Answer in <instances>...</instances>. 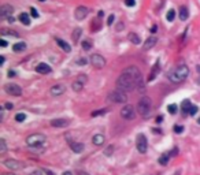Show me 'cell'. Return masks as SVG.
<instances>
[{
    "label": "cell",
    "mask_w": 200,
    "mask_h": 175,
    "mask_svg": "<svg viewBox=\"0 0 200 175\" xmlns=\"http://www.w3.org/2000/svg\"><path fill=\"white\" fill-rule=\"evenodd\" d=\"M156 122H158V123H161V122H162V116H158V118H156Z\"/></svg>",
    "instance_id": "db71d44e"
},
{
    "label": "cell",
    "mask_w": 200,
    "mask_h": 175,
    "mask_svg": "<svg viewBox=\"0 0 200 175\" xmlns=\"http://www.w3.org/2000/svg\"><path fill=\"white\" fill-rule=\"evenodd\" d=\"M12 107H14V105H12L11 103H6V104H4V108H6V110H12Z\"/></svg>",
    "instance_id": "f6af8a7d"
},
{
    "label": "cell",
    "mask_w": 200,
    "mask_h": 175,
    "mask_svg": "<svg viewBox=\"0 0 200 175\" xmlns=\"http://www.w3.org/2000/svg\"><path fill=\"white\" fill-rule=\"evenodd\" d=\"M62 175H73V174H72V172H70V171H66V172H63V174H62Z\"/></svg>",
    "instance_id": "11a10c76"
},
{
    "label": "cell",
    "mask_w": 200,
    "mask_h": 175,
    "mask_svg": "<svg viewBox=\"0 0 200 175\" xmlns=\"http://www.w3.org/2000/svg\"><path fill=\"white\" fill-rule=\"evenodd\" d=\"M55 41H56V43H58V45L61 46V48L64 51V52H67V54H69V52L72 51V46L69 45V44L66 43V41H63V40H62V38H59V37H56V38H55Z\"/></svg>",
    "instance_id": "d6986e66"
},
{
    "label": "cell",
    "mask_w": 200,
    "mask_h": 175,
    "mask_svg": "<svg viewBox=\"0 0 200 175\" xmlns=\"http://www.w3.org/2000/svg\"><path fill=\"white\" fill-rule=\"evenodd\" d=\"M112 150H114V147H108L107 149L104 150V155H106V156H111V155H112Z\"/></svg>",
    "instance_id": "74e56055"
},
{
    "label": "cell",
    "mask_w": 200,
    "mask_h": 175,
    "mask_svg": "<svg viewBox=\"0 0 200 175\" xmlns=\"http://www.w3.org/2000/svg\"><path fill=\"white\" fill-rule=\"evenodd\" d=\"M45 139L47 138L44 134L34 133V134H30V136L26 137V144H28V147H30V148H39L45 142Z\"/></svg>",
    "instance_id": "277c9868"
},
{
    "label": "cell",
    "mask_w": 200,
    "mask_h": 175,
    "mask_svg": "<svg viewBox=\"0 0 200 175\" xmlns=\"http://www.w3.org/2000/svg\"><path fill=\"white\" fill-rule=\"evenodd\" d=\"M197 110H199V108L196 107V105H192V108H191V111H189V115H196V112H197Z\"/></svg>",
    "instance_id": "ab89813d"
},
{
    "label": "cell",
    "mask_w": 200,
    "mask_h": 175,
    "mask_svg": "<svg viewBox=\"0 0 200 175\" xmlns=\"http://www.w3.org/2000/svg\"><path fill=\"white\" fill-rule=\"evenodd\" d=\"M181 108H182V111H184V114H189L191 108H192V104H191L189 100H184L181 104Z\"/></svg>",
    "instance_id": "7402d4cb"
},
{
    "label": "cell",
    "mask_w": 200,
    "mask_h": 175,
    "mask_svg": "<svg viewBox=\"0 0 200 175\" xmlns=\"http://www.w3.org/2000/svg\"><path fill=\"white\" fill-rule=\"evenodd\" d=\"M169 159H170V153H164L159 157V164L162 166H166L169 163Z\"/></svg>",
    "instance_id": "d4e9b609"
},
{
    "label": "cell",
    "mask_w": 200,
    "mask_h": 175,
    "mask_svg": "<svg viewBox=\"0 0 200 175\" xmlns=\"http://www.w3.org/2000/svg\"><path fill=\"white\" fill-rule=\"evenodd\" d=\"M174 18H175V11L174 10H169L167 15H166V19H167L169 22H172V21H174Z\"/></svg>",
    "instance_id": "1f68e13d"
},
{
    "label": "cell",
    "mask_w": 200,
    "mask_h": 175,
    "mask_svg": "<svg viewBox=\"0 0 200 175\" xmlns=\"http://www.w3.org/2000/svg\"><path fill=\"white\" fill-rule=\"evenodd\" d=\"M125 4L128 7H133V6L136 4V1H134V0H125Z\"/></svg>",
    "instance_id": "60d3db41"
},
{
    "label": "cell",
    "mask_w": 200,
    "mask_h": 175,
    "mask_svg": "<svg viewBox=\"0 0 200 175\" xmlns=\"http://www.w3.org/2000/svg\"><path fill=\"white\" fill-rule=\"evenodd\" d=\"M15 19L12 18V17H10V18H7V22H10V23H12V22H14Z\"/></svg>",
    "instance_id": "681fc988"
},
{
    "label": "cell",
    "mask_w": 200,
    "mask_h": 175,
    "mask_svg": "<svg viewBox=\"0 0 200 175\" xmlns=\"http://www.w3.org/2000/svg\"><path fill=\"white\" fill-rule=\"evenodd\" d=\"M103 14H104L103 11H99V14H97V17H99V18H101V17H103Z\"/></svg>",
    "instance_id": "f5cc1de1"
},
{
    "label": "cell",
    "mask_w": 200,
    "mask_h": 175,
    "mask_svg": "<svg viewBox=\"0 0 200 175\" xmlns=\"http://www.w3.org/2000/svg\"><path fill=\"white\" fill-rule=\"evenodd\" d=\"M156 26H152V28H151V33H155V32H156Z\"/></svg>",
    "instance_id": "f907efd6"
},
{
    "label": "cell",
    "mask_w": 200,
    "mask_h": 175,
    "mask_svg": "<svg viewBox=\"0 0 200 175\" xmlns=\"http://www.w3.org/2000/svg\"><path fill=\"white\" fill-rule=\"evenodd\" d=\"M197 122H199V123H200V118H199V121H197Z\"/></svg>",
    "instance_id": "94428289"
},
{
    "label": "cell",
    "mask_w": 200,
    "mask_h": 175,
    "mask_svg": "<svg viewBox=\"0 0 200 175\" xmlns=\"http://www.w3.org/2000/svg\"><path fill=\"white\" fill-rule=\"evenodd\" d=\"M19 21H21L25 26L30 25V18H29V15L26 14V12H22V14H19Z\"/></svg>",
    "instance_id": "603a6c76"
},
{
    "label": "cell",
    "mask_w": 200,
    "mask_h": 175,
    "mask_svg": "<svg viewBox=\"0 0 200 175\" xmlns=\"http://www.w3.org/2000/svg\"><path fill=\"white\" fill-rule=\"evenodd\" d=\"M70 148H72V150L74 152V153H82V150H84V144L81 142H73V141H70Z\"/></svg>",
    "instance_id": "ac0fdd59"
},
{
    "label": "cell",
    "mask_w": 200,
    "mask_h": 175,
    "mask_svg": "<svg viewBox=\"0 0 200 175\" xmlns=\"http://www.w3.org/2000/svg\"><path fill=\"white\" fill-rule=\"evenodd\" d=\"M80 175H88V174H85V172H81V174H80Z\"/></svg>",
    "instance_id": "680465c9"
},
{
    "label": "cell",
    "mask_w": 200,
    "mask_h": 175,
    "mask_svg": "<svg viewBox=\"0 0 200 175\" xmlns=\"http://www.w3.org/2000/svg\"><path fill=\"white\" fill-rule=\"evenodd\" d=\"M25 49H26V43H23V41H19V43L12 45V51L14 52H22V51H25Z\"/></svg>",
    "instance_id": "44dd1931"
},
{
    "label": "cell",
    "mask_w": 200,
    "mask_h": 175,
    "mask_svg": "<svg viewBox=\"0 0 200 175\" xmlns=\"http://www.w3.org/2000/svg\"><path fill=\"white\" fill-rule=\"evenodd\" d=\"M81 45H82V49L84 51H89L91 48H92V43L88 41V40H84V41L81 43Z\"/></svg>",
    "instance_id": "f1b7e54d"
},
{
    "label": "cell",
    "mask_w": 200,
    "mask_h": 175,
    "mask_svg": "<svg viewBox=\"0 0 200 175\" xmlns=\"http://www.w3.org/2000/svg\"><path fill=\"white\" fill-rule=\"evenodd\" d=\"M3 175H15V174H12V172H4Z\"/></svg>",
    "instance_id": "6f0895ef"
},
{
    "label": "cell",
    "mask_w": 200,
    "mask_h": 175,
    "mask_svg": "<svg viewBox=\"0 0 200 175\" xmlns=\"http://www.w3.org/2000/svg\"><path fill=\"white\" fill-rule=\"evenodd\" d=\"M7 41H6V40H0V45L3 46V48H6V46H7Z\"/></svg>",
    "instance_id": "bcb514c9"
},
{
    "label": "cell",
    "mask_w": 200,
    "mask_h": 175,
    "mask_svg": "<svg viewBox=\"0 0 200 175\" xmlns=\"http://www.w3.org/2000/svg\"><path fill=\"white\" fill-rule=\"evenodd\" d=\"M30 15H32L33 18H39V12H37V10L36 8H30Z\"/></svg>",
    "instance_id": "f35d334b"
},
{
    "label": "cell",
    "mask_w": 200,
    "mask_h": 175,
    "mask_svg": "<svg viewBox=\"0 0 200 175\" xmlns=\"http://www.w3.org/2000/svg\"><path fill=\"white\" fill-rule=\"evenodd\" d=\"M107 112V110L104 108V110H100V111H93L92 112V116H99V115H103Z\"/></svg>",
    "instance_id": "d590c367"
},
{
    "label": "cell",
    "mask_w": 200,
    "mask_h": 175,
    "mask_svg": "<svg viewBox=\"0 0 200 175\" xmlns=\"http://www.w3.org/2000/svg\"><path fill=\"white\" fill-rule=\"evenodd\" d=\"M158 43V38H156V36H151V37H148V38L144 41V44H143V48H144V51H148V49H151V48H154L155 46V44Z\"/></svg>",
    "instance_id": "5bb4252c"
},
{
    "label": "cell",
    "mask_w": 200,
    "mask_h": 175,
    "mask_svg": "<svg viewBox=\"0 0 200 175\" xmlns=\"http://www.w3.org/2000/svg\"><path fill=\"white\" fill-rule=\"evenodd\" d=\"M151 108H152V103H151V99L148 96H143L139 100V104H137V110L143 116H148L151 114Z\"/></svg>",
    "instance_id": "3957f363"
},
{
    "label": "cell",
    "mask_w": 200,
    "mask_h": 175,
    "mask_svg": "<svg viewBox=\"0 0 200 175\" xmlns=\"http://www.w3.org/2000/svg\"><path fill=\"white\" fill-rule=\"evenodd\" d=\"M4 60H6V59H4V56H1V57H0V65H3V63H4Z\"/></svg>",
    "instance_id": "816d5d0a"
},
{
    "label": "cell",
    "mask_w": 200,
    "mask_h": 175,
    "mask_svg": "<svg viewBox=\"0 0 200 175\" xmlns=\"http://www.w3.org/2000/svg\"><path fill=\"white\" fill-rule=\"evenodd\" d=\"M14 75H15L14 70H8V77H14Z\"/></svg>",
    "instance_id": "c3c4849f"
},
{
    "label": "cell",
    "mask_w": 200,
    "mask_h": 175,
    "mask_svg": "<svg viewBox=\"0 0 200 175\" xmlns=\"http://www.w3.org/2000/svg\"><path fill=\"white\" fill-rule=\"evenodd\" d=\"M167 111H169V114H177V111H178V105L177 104H169L167 105Z\"/></svg>",
    "instance_id": "83f0119b"
},
{
    "label": "cell",
    "mask_w": 200,
    "mask_h": 175,
    "mask_svg": "<svg viewBox=\"0 0 200 175\" xmlns=\"http://www.w3.org/2000/svg\"><path fill=\"white\" fill-rule=\"evenodd\" d=\"M129 40H130L132 44H134V45H139V44L141 43V41H140V37L137 36L136 33H130V34H129Z\"/></svg>",
    "instance_id": "cb8c5ba5"
},
{
    "label": "cell",
    "mask_w": 200,
    "mask_h": 175,
    "mask_svg": "<svg viewBox=\"0 0 200 175\" xmlns=\"http://www.w3.org/2000/svg\"><path fill=\"white\" fill-rule=\"evenodd\" d=\"M121 116L123 119H126V121H132V119L136 118V110L132 105H125L121 110Z\"/></svg>",
    "instance_id": "52a82bcc"
},
{
    "label": "cell",
    "mask_w": 200,
    "mask_h": 175,
    "mask_svg": "<svg viewBox=\"0 0 200 175\" xmlns=\"http://www.w3.org/2000/svg\"><path fill=\"white\" fill-rule=\"evenodd\" d=\"M140 82H143V75L136 66H129L126 67L122 74L117 79V88L122 92H132L134 88L139 86Z\"/></svg>",
    "instance_id": "6da1fadb"
},
{
    "label": "cell",
    "mask_w": 200,
    "mask_h": 175,
    "mask_svg": "<svg viewBox=\"0 0 200 175\" xmlns=\"http://www.w3.org/2000/svg\"><path fill=\"white\" fill-rule=\"evenodd\" d=\"M91 63H92L93 67L101 68V67L106 66V59H104L101 55H99V54H93L92 56H91Z\"/></svg>",
    "instance_id": "9c48e42d"
},
{
    "label": "cell",
    "mask_w": 200,
    "mask_h": 175,
    "mask_svg": "<svg viewBox=\"0 0 200 175\" xmlns=\"http://www.w3.org/2000/svg\"><path fill=\"white\" fill-rule=\"evenodd\" d=\"M75 63H77L78 66H84L86 63V60H85V59H77V60H75Z\"/></svg>",
    "instance_id": "7bdbcfd3"
},
{
    "label": "cell",
    "mask_w": 200,
    "mask_h": 175,
    "mask_svg": "<svg viewBox=\"0 0 200 175\" xmlns=\"http://www.w3.org/2000/svg\"><path fill=\"white\" fill-rule=\"evenodd\" d=\"M189 75V68L186 65H180L177 67H174L172 71L167 74V78L174 84H178V82H182L184 79L186 78Z\"/></svg>",
    "instance_id": "7a4b0ae2"
},
{
    "label": "cell",
    "mask_w": 200,
    "mask_h": 175,
    "mask_svg": "<svg viewBox=\"0 0 200 175\" xmlns=\"http://www.w3.org/2000/svg\"><path fill=\"white\" fill-rule=\"evenodd\" d=\"M39 1H45V0H39Z\"/></svg>",
    "instance_id": "91938a15"
},
{
    "label": "cell",
    "mask_w": 200,
    "mask_h": 175,
    "mask_svg": "<svg viewBox=\"0 0 200 175\" xmlns=\"http://www.w3.org/2000/svg\"><path fill=\"white\" fill-rule=\"evenodd\" d=\"M114 19H115V17L111 14L110 17H108V19H107V23H108V25H112V23H114Z\"/></svg>",
    "instance_id": "b9f144b4"
},
{
    "label": "cell",
    "mask_w": 200,
    "mask_h": 175,
    "mask_svg": "<svg viewBox=\"0 0 200 175\" xmlns=\"http://www.w3.org/2000/svg\"><path fill=\"white\" fill-rule=\"evenodd\" d=\"M188 18H189V11H188V8H186L185 6H182V7L180 8V19H181V21H186Z\"/></svg>",
    "instance_id": "ffe728a7"
},
{
    "label": "cell",
    "mask_w": 200,
    "mask_h": 175,
    "mask_svg": "<svg viewBox=\"0 0 200 175\" xmlns=\"http://www.w3.org/2000/svg\"><path fill=\"white\" fill-rule=\"evenodd\" d=\"M82 34V29L81 28H77L74 29V32H73V41H78L80 37Z\"/></svg>",
    "instance_id": "484cf974"
},
{
    "label": "cell",
    "mask_w": 200,
    "mask_h": 175,
    "mask_svg": "<svg viewBox=\"0 0 200 175\" xmlns=\"http://www.w3.org/2000/svg\"><path fill=\"white\" fill-rule=\"evenodd\" d=\"M88 14H89V10L86 7H84V6H80V7H77V10H75L74 17L77 21H84V19L88 17Z\"/></svg>",
    "instance_id": "30bf717a"
},
{
    "label": "cell",
    "mask_w": 200,
    "mask_h": 175,
    "mask_svg": "<svg viewBox=\"0 0 200 175\" xmlns=\"http://www.w3.org/2000/svg\"><path fill=\"white\" fill-rule=\"evenodd\" d=\"M92 142L93 145H96V147H101L104 142H106V137L101 134V133H97L95 136L92 137Z\"/></svg>",
    "instance_id": "e0dca14e"
},
{
    "label": "cell",
    "mask_w": 200,
    "mask_h": 175,
    "mask_svg": "<svg viewBox=\"0 0 200 175\" xmlns=\"http://www.w3.org/2000/svg\"><path fill=\"white\" fill-rule=\"evenodd\" d=\"M70 125V121L69 119H54V121H51V126H54V127H66V126Z\"/></svg>",
    "instance_id": "2e32d148"
},
{
    "label": "cell",
    "mask_w": 200,
    "mask_h": 175,
    "mask_svg": "<svg viewBox=\"0 0 200 175\" xmlns=\"http://www.w3.org/2000/svg\"><path fill=\"white\" fill-rule=\"evenodd\" d=\"M25 119H26V115L22 114V112H19V114L15 115V121H17V122H23Z\"/></svg>",
    "instance_id": "d6a6232c"
},
{
    "label": "cell",
    "mask_w": 200,
    "mask_h": 175,
    "mask_svg": "<svg viewBox=\"0 0 200 175\" xmlns=\"http://www.w3.org/2000/svg\"><path fill=\"white\" fill-rule=\"evenodd\" d=\"M3 164L6 166L8 170H11V171H14V170H21L22 168L21 163H19L18 160H14V159H7V160H4Z\"/></svg>",
    "instance_id": "8fae6325"
},
{
    "label": "cell",
    "mask_w": 200,
    "mask_h": 175,
    "mask_svg": "<svg viewBox=\"0 0 200 175\" xmlns=\"http://www.w3.org/2000/svg\"><path fill=\"white\" fill-rule=\"evenodd\" d=\"M1 34H10V36H18L17 32H12V30H6V29H1Z\"/></svg>",
    "instance_id": "836d02e7"
},
{
    "label": "cell",
    "mask_w": 200,
    "mask_h": 175,
    "mask_svg": "<svg viewBox=\"0 0 200 175\" xmlns=\"http://www.w3.org/2000/svg\"><path fill=\"white\" fill-rule=\"evenodd\" d=\"M36 71L40 73V74H50L52 71V68H51L50 65H47V63H39L36 66Z\"/></svg>",
    "instance_id": "9a60e30c"
},
{
    "label": "cell",
    "mask_w": 200,
    "mask_h": 175,
    "mask_svg": "<svg viewBox=\"0 0 200 175\" xmlns=\"http://www.w3.org/2000/svg\"><path fill=\"white\" fill-rule=\"evenodd\" d=\"M12 11H14L12 6H10V4H3V6L0 7V18H10L11 14H12Z\"/></svg>",
    "instance_id": "7c38bea8"
},
{
    "label": "cell",
    "mask_w": 200,
    "mask_h": 175,
    "mask_svg": "<svg viewBox=\"0 0 200 175\" xmlns=\"http://www.w3.org/2000/svg\"><path fill=\"white\" fill-rule=\"evenodd\" d=\"M43 174H44V171H43V170H36V171L30 172L29 175H43Z\"/></svg>",
    "instance_id": "ee69618b"
},
{
    "label": "cell",
    "mask_w": 200,
    "mask_h": 175,
    "mask_svg": "<svg viewBox=\"0 0 200 175\" xmlns=\"http://www.w3.org/2000/svg\"><path fill=\"white\" fill-rule=\"evenodd\" d=\"M77 81H78V82H81V84H85L86 81H88V77H86L85 74H81V75H78Z\"/></svg>",
    "instance_id": "e575fe53"
},
{
    "label": "cell",
    "mask_w": 200,
    "mask_h": 175,
    "mask_svg": "<svg viewBox=\"0 0 200 175\" xmlns=\"http://www.w3.org/2000/svg\"><path fill=\"white\" fill-rule=\"evenodd\" d=\"M4 90L11 94V96H21L22 94V88L17 84H6L4 85Z\"/></svg>",
    "instance_id": "ba28073f"
},
{
    "label": "cell",
    "mask_w": 200,
    "mask_h": 175,
    "mask_svg": "<svg viewBox=\"0 0 200 175\" xmlns=\"http://www.w3.org/2000/svg\"><path fill=\"white\" fill-rule=\"evenodd\" d=\"M66 92V86L62 85V84H58V85H54L51 88V94L52 96H61Z\"/></svg>",
    "instance_id": "4fadbf2b"
},
{
    "label": "cell",
    "mask_w": 200,
    "mask_h": 175,
    "mask_svg": "<svg viewBox=\"0 0 200 175\" xmlns=\"http://www.w3.org/2000/svg\"><path fill=\"white\" fill-rule=\"evenodd\" d=\"M136 147L140 153H145L147 152V149H148V141H147V137L144 134H137Z\"/></svg>",
    "instance_id": "8992f818"
},
{
    "label": "cell",
    "mask_w": 200,
    "mask_h": 175,
    "mask_svg": "<svg viewBox=\"0 0 200 175\" xmlns=\"http://www.w3.org/2000/svg\"><path fill=\"white\" fill-rule=\"evenodd\" d=\"M107 99L110 101H112V103H118V104L126 103V101H128V96H126V93L122 92V90H118V89L112 90V92L108 93Z\"/></svg>",
    "instance_id": "5b68a950"
},
{
    "label": "cell",
    "mask_w": 200,
    "mask_h": 175,
    "mask_svg": "<svg viewBox=\"0 0 200 175\" xmlns=\"http://www.w3.org/2000/svg\"><path fill=\"white\" fill-rule=\"evenodd\" d=\"M159 68H161V67H159V62H156V65H155V68L152 70V73H151V77H150L151 81H152V79H154L155 77H156V74L159 73Z\"/></svg>",
    "instance_id": "f546056e"
},
{
    "label": "cell",
    "mask_w": 200,
    "mask_h": 175,
    "mask_svg": "<svg viewBox=\"0 0 200 175\" xmlns=\"http://www.w3.org/2000/svg\"><path fill=\"white\" fill-rule=\"evenodd\" d=\"M174 131L177 133V134H181V133L184 131V127H182V126H178V125H175V126H174Z\"/></svg>",
    "instance_id": "8d00e7d4"
},
{
    "label": "cell",
    "mask_w": 200,
    "mask_h": 175,
    "mask_svg": "<svg viewBox=\"0 0 200 175\" xmlns=\"http://www.w3.org/2000/svg\"><path fill=\"white\" fill-rule=\"evenodd\" d=\"M7 152V144L3 138L0 139V153H6Z\"/></svg>",
    "instance_id": "4dcf8cb0"
},
{
    "label": "cell",
    "mask_w": 200,
    "mask_h": 175,
    "mask_svg": "<svg viewBox=\"0 0 200 175\" xmlns=\"http://www.w3.org/2000/svg\"><path fill=\"white\" fill-rule=\"evenodd\" d=\"M72 88H73V90H74V92H81L82 88H84V84L78 82V81H74V82H73V85H72Z\"/></svg>",
    "instance_id": "4316f807"
},
{
    "label": "cell",
    "mask_w": 200,
    "mask_h": 175,
    "mask_svg": "<svg viewBox=\"0 0 200 175\" xmlns=\"http://www.w3.org/2000/svg\"><path fill=\"white\" fill-rule=\"evenodd\" d=\"M43 171H44V174H47V175H55L54 172H52V171H50V170H47V168H44Z\"/></svg>",
    "instance_id": "7dc6e473"
},
{
    "label": "cell",
    "mask_w": 200,
    "mask_h": 175,
    "mask_svg": "<svg viewBox=\"0 0 200 175\" xmlns=\"http://www.w3.org/2000/svg\"><path fill=\"white\" fill-rule=\"evenodd\" d=\"M117 29H118V30H119V29H123V25H122V23H121V25H118V26H117Z\"/></svg>",
    "instance_id": "9f6ffc18"
}]
</instances>
